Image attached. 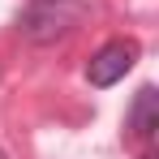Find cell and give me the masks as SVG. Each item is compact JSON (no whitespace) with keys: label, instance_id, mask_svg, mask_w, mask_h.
Wrapping results in <instances>:
<instances>
[{"label":"cell","instance_id":"1","mask_svg":"<svg viewBox=\"0 0 159 159\" xmlns=\"http://www.w3.org/2000/svg\"><path fill=\"white\" fill-rule=\"evenodd\" d=\"M82 17H86L82 0H30L26 9L17 13V30H22V39L48 48L56 39H65Z\"/></svg>","mask_w":159,"mask_h":159},{"label":"cell","instance_id":"2","mask_svg":"<svg viewBox=\"0 0 159 159\" xmlns=\"http://www.w3.org/2000/svg\"><path fill=\"white\" fill-rule=\"evenodd\" d=\"M138 56H142L138 39H112V43H103L99 52L90 56V65H86V82L99 86V90H103V86H116V82L138 65Z\"/></svg>","mask_w":159,"mask_h":159},{"label":"cell","instance_id":"3","mask_svg":"<svg viewBox=\"0 0 159 159\" xmlns=\"http://www.w3.org/2000/svg\"><path fill=\"white\" fill-rule=\"evenodd\" d=\"M129 133L138 138V142H151L159 129V95H155V86H142L138 95H133V107H129Z\"/></svg>","mask_w":159,"mask_h":159},{"label":"cell","instance_id":"4","mask_svg":"<svg viewBox=\"0 0 159 159\" xmlns=\"http://www.w3.org/2000/svg\"><path fill=\"white\" fill-rule=\"evenodd\" d=\"M142 159H155V155H142Z\"/></svg>","mask_w":159,"mask_h":159},{"label":"cell","instance_id":"5","mask_svg":"<svg viewBox=\"0 0 159 159\" xmlns=\"http://www.w3.org/2000/svg\"><path fill=\"white\" fill-rule=\"evenodd\" d=\"M0 159H4V155H0Z\"/></svg>","mask_w":159,"mask_h":159}]
</instances>
